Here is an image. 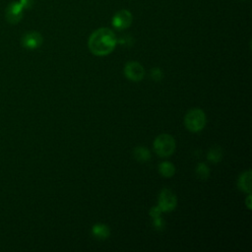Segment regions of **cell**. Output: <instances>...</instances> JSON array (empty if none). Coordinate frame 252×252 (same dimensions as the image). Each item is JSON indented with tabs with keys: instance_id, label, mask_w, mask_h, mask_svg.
I'll list each match as a JSON object with an SVG mask.
<instances>
[{
	"instance_id": "6da1fadb",
	"label": "cell",
	"mask_w": 252,
	"mask_h": 252,
	"mask_svg": "<svg viewBox=\"0 0 252 252\" xmlns=\"http://www.w3.org/2000/svg\"><path fill=\"white\" fill-rule=\"evenodd\" d=\"M117 43L115 34L108 28H100L92 33L88 41L90 51L97 56H105L113 51Z\"/></svg>"
},
{
	"instance_id": "7a4b0ae2",
	"label": "cell",
	"mask_w": 252,
	"mask_h": 252,
	"mask_svg": "<svg viewBox=\"0 0 252 252\" xmlns=\"http://www.w3.org/2000/svg\"><path fill=\"white\" fill-rule=\"evenodd\" d=\"M207 116L201 108H192L189 110L184 117V124L187 130L193 133L200 132L205 128Z\"/></svg>"
},
{
	"instance_id": "3957f363",
	"label": "cell",
	"mask_w": 252,
	"mask_h": 252,
	"mask_svg": "<svg viewBox=\"0 0 252 252\" xmlns=\"http://www.w3.org/2000/svg\"><path fill=\"white\" fill-rule=\"evenodd\" d=\"M175 140L169 134H161L154 141V150L161 158H168L175 151Z\"/></svg>"
},
{
	"instance_id": "277c9868",
	"label": "cell",
	"mask_w": 252,
	"mask_h": 252,
	"mask_svg": "<svg viewBox=\"0 0 252 252\" xmlns=\"http://www.w3.org/2000/svg\"><path fill=\"white\" fill-rule=\"evenodd\" d=\"M177 204L176 196L169 189H163L159 195L158 207L161 209L163 213H168L174 210Z\"/></svg>"
},
{
	"instance_id": "5b68a950",
	"label": "cell",
	"mask_w": 252,
	"mask_h": 252,
	"mask_svg": "<svg viewBox=\"0 0 252 252\" xmlns=\"http://www.w3.org/2000/svg\"><path fill=\"white\" fill-rule=\"evenodd\" d=\"M124 75L130 81L139 82L144 79L145 69L137 61H129L124 66Z\"/></svg>"
},
{
	"instance_id": "8992f818",
	"label": "cell",
	"mask_w": 252,
	"mask_h": 252,
	"mask_svg": "<svg viewBox=\"0 0 252 252\" xmlns=\"http://www.w3.org/2000/svg\"><path fill=\"white\" fill-rule=\"evenodd\" d=\"M133 22V16L129 10L122 9L117 11L112 17V26L119 31L128 29Z\"/></svg>"
},
{
	"instance_id": "52a82bcc",
	"label": "cell",
	"mask_w": 252,
	"mask_h": 252,
	"mask_svg": "<svg viewBox=\"0 0 252 252\" xmlns=\"http://www.w3.org/2000/svg\"><path fill=\"white\" fill-rule=\"evenodd\" d=\"M24 8L25 7L20 1L10 3L6 9V14H5L7 21L13 25L19 23L23 18Z\"/></svg>"
},
{
	"instance_id": "ba28073f",
	"label": "cell",
	"mask_w": 252,
	"mask_h": 252,
	"mask_svg": "<svg viewBox=\"0 0 252 252\" xmlns=\"http://www.w3.org/2000/svg\"><path fill=\"white\" fill-rule=\"evenodd\" d=\"M43 42L42 36L38 32H29L22 38V45L27 49H37Z\"/></svg>"
},
{
	"instance_id": "9c48e42d",
	"label": "cell",
	"mask_w": 252,
	"mask_h": 252,
	"mask_svg": "<svg viewBox=\"0 0 252 252\" xmlns=\"http://www.w3.org/2000/svg\"><path fill=\"white\" fill-rule=\"evenodd\" d=\"M237 185L241 191L248 194L251 193V170L250 169L240 174L237 180Z\"/></svg>"
},
{
	"instance_id": "30bf717a",
	"label": "cell",
	"mask_w": 252,
	"mask_h": 252,
	"mask_svg": "<svg viewBox=\"0 0 252 252\" xmlns=\"http://www.w3.org/2000/svg\"><path fill=\"white\" fill-rule=\"evenodd\" d=\"M92 233L96 238L104 240L110 235V230L105 224H96L92 228Z\"/></svg>"
},
{
	"instance_id": "8fae6325",
	"label": "cell",
	"mask_w": 252,
	"mask_h": 252,
	"mask_svg": "<svg viewBox=\"0 0 252 252\" xmlns=\"http://www.w3.org/2000/svg\"><path fill=\"white\" fill-rule=\"evenodd\" d=\"M133 156H134L135 160H137L138 162H142V163L147 162L151 159L150 151L146 147H142V146L136 147L133 150Z\"/></svg>"
},
{
	"instance_id": "7c38bea8",
	"label": "cell",
	"mask_w": 252,
	"mask_h": 252,
	"mask_svg": "<svg viewBox=\"0 0 252 252\" xmlns=\"http://www.w3.org/2000/svg\"><path fill=\"white\" fill-rule=\"evenodd\" d=\"M207 159L210 163L212 164H218L222 161L223 159V150L219 146H214L212 147L207 155Z\"/></svg>"
},
{
	"instance_id": "4fadbf2b",
	"label": "cell",
	"mask_w": 252,
	"mask_h": 252,
	"mask_svg": "<svg viewBox=\"0 0 252 252\" xmlns=\"http://www.w3.org/2000/svg\"><path fill=\"white\" fill-rule=\"evenodd\" d=\"M159 172L164 177H171L174 175L175 168L169 162H163L159 166Z\"/></svg>"
},
{
	"instance_id": "5bb4252c",
	"label": "cell",
	"mask_w": 252,
	"mask_h": 252,
	"mask_svg": "<svg viewBox=\"0 0 252 252\" xmlns=\"http://www.w3.org/2000/svg\"><path fill=\"white\" fill-rule=\"evenodd\" d=\"M195 171H196V175L202 180L207 179L210 175V168L203 163H200L197 165Z\"/></svg>"
},
{
	"instance_id": "9a60e30c",
	"label": "cell",
	"mask_w": 252,
	"mask_h": 252,
	"mask_svg": "<svg viewBox=\"0 0 252 252\" xmlns=\"http://www.w3.org/2000/svg\"><path fill=\"white\" fill-rule=\"evenodd\" d=\"M163 71L160 69V68H158V67H156V68H153L152 69V71H151V77H152V79L154 80V81H160V80H162V78H163Z\"/></svg>"
},
{
	"instance_id": "2e32d148",
	"label": "cell",
	"mask_w": 252,
	"mask_h": 252,
	"mask_svg": "<svg viewBox=\"0 0 252 252\" xmlns=\"http://www.w3.org/2000/svg\"><path fill=\"white\" fill-rule=\"evenodd\" d=\"M162 213H163V212L161 211V209H160L158 206L153 207V208L150 210V216H151L153 219H156V218L161 217Z\"/></svg>"
},
{
	"instance_id": "e0dca14e",
	"label": "cell",
	"mask_w": 252,
	"mask_h": 252,
	"mask_svg": "<svg viewBox=\"0 0 252 252\" xmlns=\"http://www.w3.org/2000/svg\"><path fill=\"white\" fill-rule=\"evenodd\" d=\"M154 220V227L155 229L157 230H160V229H163L164 226H165V223L163 221V219L161 217L159 218H156V219H153Z\"/></svg>"
},
{
	"instance_id": "ac0fdd59",
	"label": "cell",
	"mask_w": 252,
	"mask_h": 252,
	"mask_svg": "<svg viewBox=\"0 0 252 252\" xmlns=\"http://www.w3.org/2000/svg\"><path fill=\"white\" fill-rule=\"evenodd\" d=\"M250 200H251V195L249 194L248 197H247V201H246V205H247V208L250 210L251 209V204H250Z\"/></svg>"
},
{
	"instance_id": "d6986e66",
	"label": "cell",
	"mask_w": 252,
	"mask_h": 252,
	"mask_svg": "<svg viewBox=\"0 0 252 252\" xmlns=\"http://www.w3.org/2000/svg\"><path fill=\"white\" fill-rule=\"evenodd\" d=\"M243 1H244V0H243Z\"/></svg>"
}]
</instances>
